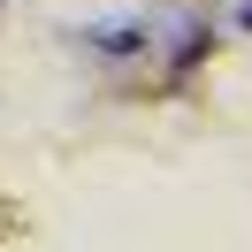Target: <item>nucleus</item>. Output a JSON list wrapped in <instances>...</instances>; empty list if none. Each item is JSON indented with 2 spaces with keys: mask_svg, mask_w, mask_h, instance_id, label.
<instances>
[{
  "mask_svg": "<svg viewBox=\"0 0 252 252\" xmlns=\"http://www.w3.org/2000/svg\"><path fill=\"white\" fill-rule=\"evenodd\" d=\"M92 38H99V46H107V54H123V46H138V31H130V23H99Z\"/></svg>",
  "mask_w": 252,
  "mask_h": 252,
  "instance_id": "1",
  "label": "nucleus"
},
{
  "mask_svg": "<svg viewBox=\"0 0 252 252\" xmlns=\"http://www.w3.org/2000/svg\"><path fill=\"white\" fill-rule=\"evenodd\" d=\"M245 23H252V8H245Z\"/></svg>",
  "mask_w": 252,
  "mask_h": 252,
  "instance_id": "2",
  "label": "nucleus"
}]
</instances>
